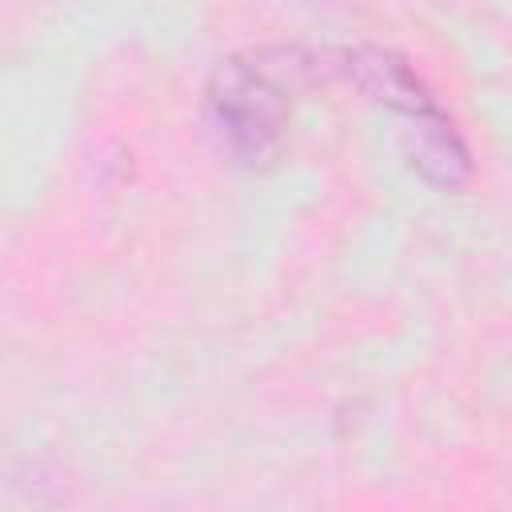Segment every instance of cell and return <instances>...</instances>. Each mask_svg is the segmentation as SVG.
<instances>
[{
    "label": "cell",
    "instance_id": "cell-3",
    "mask_svg": "<svg viewBox=\"0 0 512 512\" xmlns=\"http://www.w3.org/2000/svg\"><path fill=\"white\" fill-rule=\"evenodd\" d=\"M404 156L436 188L452 192V188H464L472 180V152L444 112L412 120V128L404 136Z\"/></svg>",
    "mask_w": 512,
    "mask_h": 512
},
{
    "label": "cell",
    "instance_id": "cell-1",
    "mask_svg": "<svg viewBox=\"0 0 512 512\" xmlns=\"http://www.w3.org/2000/svg\"><path fill=\"white\" fill-rule=\"evenodd\" d=\"M312 64L296 48H252L224 56L204 84V116L220 148L244 168H272L284 152L292 100Z\"/></svg>",
    "mask_w": 512,
    "mask_h": 512
},
{
    "label": "cell",
    "instance_id": "cell-2",
    "mask_svg": "<svg viewBox=\"0 0 512 512\" xmlns=\"http://www.w3.org/2000/svg\"><path fill=\"white\" fill-rule=\"evenodd\" d=\"M344 72L372 104H380L388 112H400L408 120H424V116L440 112V104H436L432 88L424 84V76L392 48H376V44L352 48L344 56Z\"/></svg>",
    "mask_w": 512,
    "mask_h": 512
}]
</instances>
